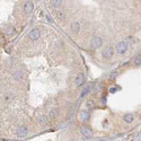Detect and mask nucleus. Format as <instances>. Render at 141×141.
<instances>
[{
  "mask_svg": "<svg viewBox=\"0 0 141 141\" xmlns=\"http://www.w3.org/2000/svg\"><path fill=\"white\" fill-rule=\"evenodd\" d=\"M46 18H48V20H49V21H51V23L53 21V19H52V18H51V17H49L48 15H46Z\"/></svg>",
  "mask_w": 141,
  "mask_h": 141,
  "instance_id": "obj_21",
  "label": "nucleus"
},
{
  "mask_svg": "<svg viewBox=\"0 0 141 141\" xmlns=\"http://www.w3.org/2000/svg\"><path fill=\"white\" fill-rule=\"evenodd\" d=\"M28 36H29V39L33 40V41L39 40L40 37H41V32H40V29H37V28H33V29H31L29 33H28Z\"/></svg>",
  "mask_w": 141,
  "mask_h": 141,
  "instance_id": "obj_5",
  "label": "nucleus"
},
{
  "mask_svg": "<svg viewBox=\"0 0 141 141\" xmlns=\"http://www.w3.org/2000/svg\"><path fill=\"white\" fill-rule=\"evenodd\" d=\"M90 44L94 49H99L103 45V40L99 36H94L92 41H90Z\"/></svg>",
  "mask_w": 141,
  "mask_h": 141,
  "instance_id": "obj_3",
  "label": "nucleus"
},
{
  "mask_svg": "<svg viewBox=\"0 0 141 141\" xmlns=\"http://www.w3.org/2000/svg\"><path fill=\"white\" fill-rule=\"evenodd\" d=\"M61 4H62V0H51V6L53 8L60 7Z\"/></svg>",
  "mask_w": 141,
  "mask_h": 141,
  "instance_id": "obj_13",
  "label": "nucleus"
},
{
  "mask_svg": "<svg viewBox=\"0 0 141 141\" xmlns=\"http://www.w3.org/2000/svg\"><path fill=\"white\" fill-rule=\"evenodd\" d=\"M56 116H58V109L54 108V109H52V111H50V113H49L50 118H55Z\"/></svg>",
  "mask_w": 141,
  "mask_h": 141,
  "instance_id": "obj_15",
  "label": "nucleus"
},
{
  "mask_svg": "<svg viewBox=\"0 0 141 141\" xmlns=\"http://www.w3.org/2000/svg\"><path fill=\"white\" fill-rule=\"evenodd\" d=\"M87 108L88 109H93L94 108V105H95V103H94L93 99H89V101H87Z\"/></svg>",
  "mask_w": 141,
  "mask_h": 141,
  "instance_id": "obj_17",
  "label": "nucleus"
},
{
  "mask_svg": "<svg viewBox=\"0 0 141 141\" xmlns=\"http://www.w3.org/2000/svg\"><path fill=\"white\" fill-rule=\"evenodd\" d=\"M26 136H27V128H25V127L19 128L17 131V137L18 138H24Z\"/></svg>",
  "mask_w": 141,
  "mask_h": 141,
  "instance_id": "obj_8",
  "label": "nucleus"
},
{
  "mask_svg": "<svg viewBox=\"0 0 141 141\" xmlns=\"http://www.w3.org/2000/svg\"><path fill=\"white\" fill-rule=\"evenodd\" d=\"M15 33H16V31H15L12 27H9L8 28V34H9V35H14Z\"/></svg>",
  "mask_w": 141,
  "mask_h": 141,
  "instance_id": "obj_19",
  "label": "nucleus"
},
{
  "mask_svg": "<svg viewBox=\"0 0 141 141\" xmlns=\"http://www.w3.org/2000/svg\"><path fill=\"white\" fill-rule=\"evenodd\" d=\"M118 90H121V87L120 86H115V87H112V88L109 89V93H111V94H115V93H117Z\"/></svg>",
  "mask_w": 141,
  "mask_h": 141,
  "instance_id": "obj_18",
  "label": "nucleus"
},
{
  "mask_svg": "<svg viewBox=\"0 0 141 141\" xmlns=\"http://www.w3.org/2000/svg\"><path fill=\"white\" fill-rule=\"evenodd\" d=\"M133 65L134 67H141V54H138L133 60Z\"/></svg>",
  "mask_w": 141,
  "mask_h": 141,
  "instance_id": "obj_12",
  "label": "nucleus"
},
{
  "mask_svg": "<svg viewBox=\"0 0 141 141\" xmlns=\"http://www.w3.org/2000/svg\"><path fill=\"white\" fill-rule=\"evenodd\" d=\"M89 117H90V115H89L88 112L84 111V112L80 113V118H81V121H83V122H87L89 120Z\"/></svg>",
  "mask_w": 141,
  "mask_h": 141,
  "instance_id": "obj_10",
  "label": "nucleus"
},
{
  "mask_svg": "<svg viewBox=\"0 0 141 141\" xmlns=\"http://www.w3.org/2000/svg\"><path fill=\"white\" fill-rule=\"evenodd\" d=\"M34 10V4H33V1H31V0H28V1L25 2V5H24V12L26 15H29V14H32Z\"/></svg>",
  "mask_w": 141,
  "mask_h": 141,
  "instance_id": "obj_4",
  "label": "nucleus"
},
{
  "mask_svg": "<svg viewBox=\"0 0 141 141\" xmlns=\"http://www.w3.org/2000/svg\"><path fill=\"white\" fill-rule=\"evenodd\" d=\"M70 28H71V31H72V33L77 34L80 31V24H79V21H73V23L71 24Z\"/></svg>",
  "mask_w": 141,
  "mask_h": 141,
  "instance_id": "obj_9",
  "label": "nucleus"
},
{
  "mask_svg": "<svg viewBox=\"0 0 141 141\" xmlns=\"http://www.w3.org/2000/svg\"><path fill=\"white\" fill-rule=\"evenodd\" d=\"M123 120L127 122V123H132L133 120H134V116H133V114H131V113H128V114L124 115Z\"/></svg>",
  "mask_w": 141,
  "mask_h": 141,
  "instance_id": "obj_11",
  "label": "nucleus"
},
{
  "mask_svg": "<svg viewBox=\"0 0 141 141\" xmlns=\"http://www.w3.org/2000/svg\"><path fill=\"white\" fill-rule=\"evenodd\" d=\"M117 76V72H113L112 75H111V79H115V77Z\"/></svg>",
  "mask_w": 141,
  "mask_h": 141,
  "instance_id": "obj_20",
  "label": "nucleus"
},
{
  "mask_svg": "<svg viewBox=\"0 0 141 141\" xmlns=\"http://www.w3.org/2000/svg\"><path fill=\"white\" fill-rule=\"evenodd\" d=\"M89 90H90V86H89V85L85 86V87H84V89H83V92H81V94H80V98H83V97H85V95H86V94H88V93H89Z\"/></svg>",
  "mask_w": 141,
  "mask_h": 141,
  "instance_id": "obj_14",
  "label": "nucleus"
},
{
  "mask_svg": "<svg viewBox=\"0 0 141 141\" xmlns=\"http://www.w3.org/2000/svg\"><path fill=\"white\" fill-rule=\"evenodd\" d=\"M113 54H114V50H113L111 46H106V48L102 51L103 58L106 59V60H109V59H112V58H113Z\"/></svg>",
  "mask_w": 141,
  "mask_h": 141,
  "instance_id": "obj_2",
  "label": "nucleus"
},
{
  "mask_svg": "<svg viewBox=\"0 0 141 141\" xmlns=\"http://www.w3.org/2000/svg\"><path fill=\"white\" fill-rule=\"evenodd\" d=\"M81 133H83V136L86 137V138H92L93 137V132L88 127H83L81 128Z\"/></svg>",
  "mask_w": 141,
  "mask_h": 141,
  "instance_id": "obj_7",
  "label": "nucleus"
},
{
  "mask_svg": "<svg viewBox=\"0 0 141 141\" xmlns=\"http://www.w3.org/2000/svg\"><path fill=\"white\" fill-rule=\"evenodd\" d=\"M116 51L118 54H124L128 51V42L127 41H121L116 44Z\"/></svg>",
  "mask_w": 141,
  "mask_h": 141,
  "instance_id": "obj_1",
  "label": "nucleus"
},
{
  "mask_svg": "<svg viewBox=\"0 0 141 141\" xmlns=\"http://www.w3.org/2000/svg\"><path fill=\"white\" fill-rule=\"evenodd\" d=\"M84 83H85V75L83 72H79L77 75L76 79H75V84H76L78 87H80V86H83Z\"/></svg>",
  "mask_w": 141,
  "mask_h": 141,
  "instance_id": "obj_6",
  "label": "nucleus"
},
{
  "mask_svg": "<svg viewBox=\"0 0 141 141\" xmlns=\"http://www.w3.org/2000/svg\"><path fill=\"white\" fill-rule=\"evenodd\" d=\"M55 17L58 18L59 20H64V18H65L64 14H63V12H61V11H56L55 12Z\"/></svg>",
  "mask_w": 141,
  "mask_h": 141,
  "instance_id": "obj_16",
  "label": "nucleus"
}]
</instances>
